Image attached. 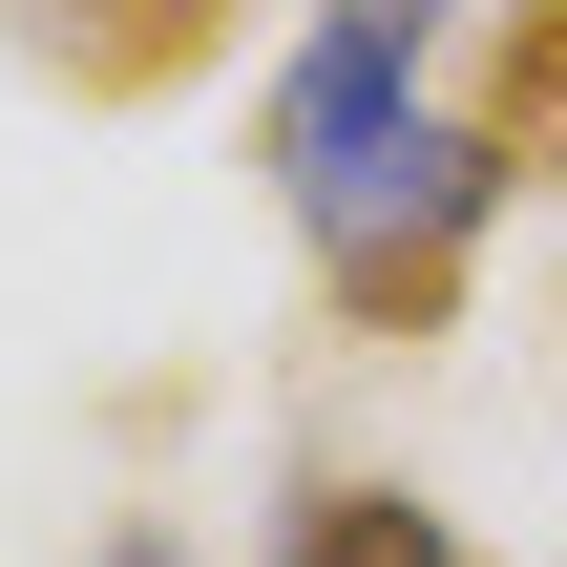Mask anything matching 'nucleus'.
I'll use <instances>...</instances> for the list:
<instances>
[{
    "label": "nucleus",
    "instance_id": "nucleus-2",
    "mask_svg": "<svg viewBox=\"0 0 567 567\" xmlns=\"http://www.w3.org/2000/svg\"><path fill=\"white\" fill-rule=\"evenodd\" d=\"M0 21H21V42H42L63 84H105V105H126V84H189L231 0H0Z\"/></svg>",
    "mask_w": 567,
    "mask_h": 567
},
{
    "label": "nucleus",
    "instance_id": "nucleus-3",
    "mask_svg": "<svg viewBox=\"0 0 567 567\" xmlns=\"http://www.w3.org/2000/svg\"><path fill=\"white\" fill-rule=\"evenodd\" d=\"M463 126L505 147V189H567V0H505V63H484Z\"/></svg>",
    "mask_w": 567,
    "mask_h": 567
},
{
    "label": "nucleus",
    "instance_id": "nucleus-1",
    "mask_svg": "<svg viewBox=\"0 0 567 567\" xmlns=\"http://www.w3.org/2000/svg\"><path fill=\"white\" fill-rule=\"evenodd\" d=\"M400 147H421V42L337 0V21L295 42V84H274V168H295V210H316V252H337V231L379 210V168H400Z\"/></svg>",
    "mask_w": 567,
    "mask_h": 567
},
{
    "label": "nucleus",
    "instance_id": "nucleus-4",
    "mask_svg": "<svg viewBox=\"0 0 567 567\" xmlns=\"http://www.w3.org/2000/svg\"><path fill=\"white\" fill-rule=\"evenodd\" d=\"M295 567H463V547H442V505H400V484H295Z\"/></svg>",
    "mask_w": 567,
    "mask_h": 567
}]
</instances>
